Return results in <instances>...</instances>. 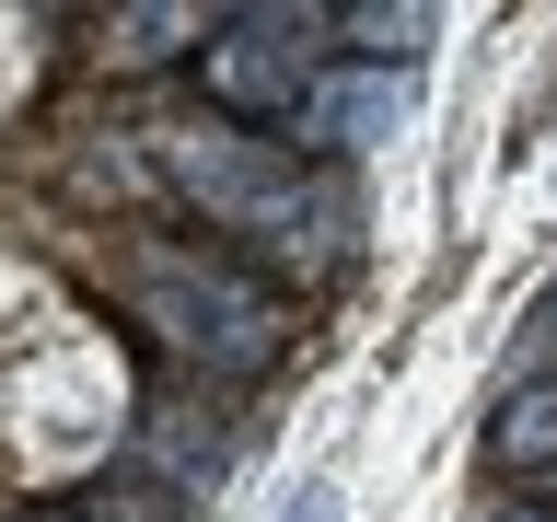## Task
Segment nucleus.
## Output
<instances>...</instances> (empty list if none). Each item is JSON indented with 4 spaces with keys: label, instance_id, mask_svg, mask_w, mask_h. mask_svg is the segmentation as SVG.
Returning a JSON list of instances; mask_svg holds the SVG:
<instances>
[{
    "label": "nucleus",
    "instance_id": "f03ea898",
    "mask_svg": "<svg viewBox=\"0 0 557 522\" xmlns=\"http://www.w3.org/2000/svg\"><path fill=\"white\" fill-rule=\"evenodd\" d=\"M139 313H151L186 360H209V372H268L278 325H290L278 290L244 278L233 256H151V268H139Z\"/></svg>",
    "mask_w": 557,
    "mask_h": 522
},
{
    "label": "nucleus",
    "instance_id": "1a4fd4ad",
    "mask_svg": "<svg viewBox=\"0 0 557 522\" xmlns=\"http://www.w3.org/2000/svg\"><path fill=\"white\" fill-rule=\"evenodd\" d=\"M47 522H59V511H47Z\"/></svg>",
    "mask_w": 557,
    "mask_h": 522
},
{
    "label": "nucleus",
    "instance_id": "6e6552de",
    "mask_svg": "<svg viewBox=\"0 0 557 522\" xmlns=\"http://www.w3.org/2000/svg\"><path fill=\"white\" fill-rule=\"evenodd\" d=\"M499 522H557V511H499Z\"/></svg>",
    "mask_w": 557,
    "mask_h": 522
},
{
    "label": "nucleus",
    "instance_id": "20e7f679",
    "mask_svg": "<svg viewBox=\"0 0 557 522\" xmlns=\"http://www.w3.org/2000/svg\"><path fill=\"white\" fill-rule=\"evenodd\" d=\"M395 116H407V70H325L290 128H302V151H360V139H383Z\"/></svg>",
    "mask_w": 557,
    "mask_h": 522
},
{
    "label": "nucleus",
    "instance_id": "0eeeda50",
    "mask_svg": "<svg viewBox=\"0 0 557 522\" xmlns=\"http://www.w3.org/2000/svg\"><path fill=\"white\" fill-rule=\"evenodd\" d=\"M174 35H198V12H116V59H163Z\"/></svg>",
    "mask_w": 557,
    "mask_h": 522
},
{
    "label": "nucleus",
    "instance_id": "f257e3e1",
    "mask_svg": "<svg viewBox=\"0 0 557 522\" xmlns=\"http://www.w3.org/2000/svg\"><path fill=\"white\" fill-rule=\"evenodd\" d=\"M163 174L209 209V221H221V233L268 244V256H290V268H313V256L337 244V221H348L325 186H302V174H290V151L233 139V128H174V139H163Z\"/></svg>",
    "mask_w": 557,
    "mask_h": 522
},
{
    "label": "nucleus",
    "instance_id": "39448f33",
    "mask_svg": "<svg viewBox=\"0 0 557 522\" xmlns=\"http://www.w3.org/2000/svg\"><path fill=\"white\" fill-rule=\"evenodd\" d=\"M487 452L511 476H557V383H522L511 407H499V430H487Z\"/></svg>",
    "mask_w": 557,
    "mask_h": 522
},
{
    "label": "nucleus",
    "instance_id": "423d86ee",
    "mask_svg": "<svg viewBox=\"0 0 557 522\" xmlns=\"http://www.w3.org/2000/svg\"><path fill=\"white\" fill-rule=\"evenodd\" d=\"M348 35L372 47V70H383V59L407 70V59H418V35H430V24H418V12H348Z\"/></svg>",
    "mask_w": 557,
    "mask_h": 522
},
{
    "label": "nucleus",
    "instance_id": "7ed1b4c3",
    "mask_svg": "<svg viewBox=\"0 0 557 522\" xmlns=\"http://www.w3.org/2000/svg\"><path fill=\"white\" fill-rule=\"evenodd\" d=\"M209 94H221V116H302L313 12H233V24L209 35Z\"/></svg>",
    "mask_w": 557,
    "mask_h": 522
}]
</instances>
